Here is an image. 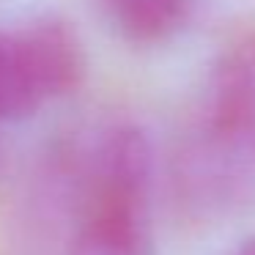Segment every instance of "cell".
Returning <instances> with one entry per match:
<instances>
[{
	"mask_svg": "<svg viewBox=\"0 0 255 255\" xmlns=\"http://www.w3.org/2000/svg\"><path fill=\"white\" fill-rule=\"evenodd\" d=\"M151 178L143 129L121 124L102 132L74 170L69 255H154Z\"/></svg>",
	"mask_w": 255,
	"mask_h": 255,
	"instance_id": "obj_1",
	"label": "cell"
},
{
	"mask_svg": "<svg viewBox=\"0 0 255 255\" xmlns=\"http://www.w3.org/2000/svg\"><path fill=\"white\" fill-rule=\"evenodd\" d=\"M85 77L77 30L58 17H36L0 30V124L22 121L50 99L72 94Z\"/></svg>",
	"mask_w": 255,
	"mask_h": 255,
	"instance_id": "obj_2",
	"label": "cell"
},
{
	"mask_svg": "<svg viewBox=\"0 0 255 255\" xmlns=\"http://www.w3.org/2000/svg\"><path fill=\"white\" fill-rule=\"evenodd\" d=\"M195 143L255 151V28L228 39L206 80Z\"/></svg>",
	"mask_w": 255,
	"mask_h": 255,
	"instance_id": "obj_3",
	"label": "cell"
},
{
	"mask_svg": "<svg viewBox=\"0 0 255 255\" xmlns=\"http://www.w3.org/2000/svg\"><path fill=\"white\" fill-rule=\"evenodd\" d=\"M110 22L132 44H162L184 28L192 0H102Z\"/></svg>",
	"mask_w": 255,
	"mask_h": 255,
	"instance_id": "obj_4",
	"label": "cell"
},
{
	"mask_svg": "<svg viewBox=\"0 0 255 255\" xmlns=\"http://www.w3.org/2000/svg\"><path fill=\"white\" fill-rule=\"evenodd\" d=\"M228 255H255V239H247V242H242L233 253H228Z\"/></svg>",
	"mask_w": 255,
	"mask_h": 255,
	"instance_id": "obj_5",
	"label": "cell"
},
{
	"mask_svg": "<svg viewBox=\"0 0 255 255\" xmlns=\"http://www.w3.org/2000/svg\"><path fill=\"white\" fill-rule=\"evenodd\" d=\"M0 170H3V145H0Z\"/></svg>",
	"mask_w": 255,
	"mask_h": 255,
	"instance_id": "obj_6",
	"label": "cell"
}]
</instances>
